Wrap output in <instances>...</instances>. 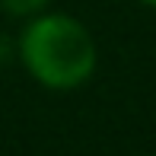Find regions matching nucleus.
Returning a JSON list of instances; mask_svg holds the SVG:
<instances>
[{
  "mask_svg": "<svg viewBox=\"0 0 156 156\" xmlns=\"http://www.w3.org/2000/svg\"><path fill=\"white\" fill-rule=\"evenodd\" d=\"M16 58L38 86L70 93L93 80L99 51L86 26L70 13H35L16 38Z\"/></svg>",
  "mask_w": 156,
  "mask_h": 156,
  "instance_id": "f257e3e1",
  "label": "nucleus"
},
{
  "mask_svg": "<svg viewBox=\"0 0 156 156\" xmlns=\"http://www.w3.org/2000/svg\"><path fill=\"white\" fill-rule=\"evenodd\" d=\"M51 0H0V10L10 13V16H19V19H29L35 13L48 10Z\"/></svg>",
  "mask_w": 156,
  "mask_h": 156,
  "instance_id": "f03ea898",
  "label": "nucleus"
},
{
  "mask_svg": "<svg viewBox=\"0 0 156 156\" xmlns=\"http://www.w3.org/2000/svg\"><path fill=\"white\" fill-rule=\"evenodd\" d=\"M140 3H144V6H153V10H156V0H140Z\"/></svg>",
  "mask_w": 156,
  "mask_h": 156,
  "instance_id": "7ed1b4c3",
  "label": "nucleus"
}]
</instances>
